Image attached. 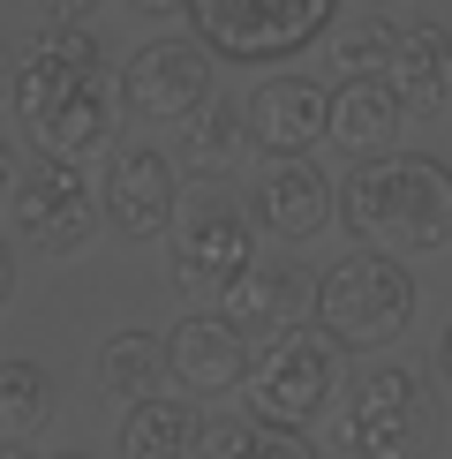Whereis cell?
I'll return each mask as SVG.
<instances>
[{"instance_id": "21", "label": "cell", "mask_w": 452, "mask_h": 459, "mask_svg": "<svg viewBox=\"0 0 452 459\" xmlns=\"http://www.w3.org/2000/svg\"><path fill=\"white\" fill-rule=\"evenodd\" d=\"M53 407V377L38 369V361H0V445H15V437H30L38 422H46Z\"/></svg>"}, {"instance_id": "28", "label": "cell", "mask_w": 452, "mask_h": 459, "mask_svg": "<svg viewBox=\"0 0 452 459\" xmlns=\"http://www.w3.org/2000/svg\"><path fill=\"white\" fill-rule=\"evenodd\" d=\"M143 15H181V0H136Z\"/></svg>"}, {"instance_id": "24", "label": "cell", "mask_w": 452, "mask_h": 459, "mask_svg": "<svg viewBox=\"0 0 452 459\" xmlns=\"http://www.w3.org/2000/svg\"><path fill=\"white\" fill-rule=\"evenodd\" d=\"M91 8H99V0H38V15H46V23H83Z\"/></svg>"}, {"instance_id": "27", "label": "cell", "mask_w": 452, "mask_h": 459, "mask_svg": "<svg viewBox=\"0 0 452 459\" xmlns=\"http://www.w3.org/2000/svg\"><path fill=\"white\" fill-rule=\"evenodd\" d=\"M15 99V68H8V53H0V106Z\"/></svg>"}, {"instance_id": "23", "label": "cell", "mask_w": 452, "mask_h": 459, "mask_svg": "<svg viewBox=\"0 0 452 459\" xmlns=\"http://www.w3.org/2000/svg\"><path fill=\"white\" fill-rule=\"evenodd\" d=\"M249 459H317V445H309L301 429H287V422H256Z\"/></svg>"}, {"instance_id": "10", "label": "cell", "mask_w": 452, "mask_h": 459, "mask_svg": "<svg viewBox=\"0 0 452 459\" xmlns=\"http://www.w3.org/2000/svg\"><path fill=\"white\" fill-rule=\"evenodd\" d=\"M99 204L113 219V234L128 241H159L166 226H174V159H166L159 143H121L106 159V181H99Z\"/></svg>"}, {"instance_id": "13", "label": "cell", "mask_w": 452, "mask_h": 459, "mask_svg": "<svg viewBox=\"0 0 452 459\" xmlns=\"http://www.w3.org/2000/svg\"><path fill=\"white\" fill-rule=\"evenodd\" d=\"M249 219H256L272 241H309L325 219H339V188L317 174L309 159H272V166L256 174Z\"/></svg>"}, {"instance_id": "18", "label": "cell", "mask_w": 452, "mask_h": 459, "mask_svg": "<svg viewBox=\"0 0 452 459\" xmlns=\"http://www.w3.org/2000/svg\"><path fill=\"white\" fill-rule=\"evenodd\" d=\"M196 429H204V414L188 399H174V392L136 399L121 422V459H196Z\"/></svg>"}, {"instance_id": "5", "label": "cell", "mask_w": 452, "mask_h": 459, "mask_svg": "<svg viewBox=\"0 0 452 459\" xmlns=\"http://www.w3.org/2000/svg\"><path fill=\"white\" fill-rule=\"evenodd\" d=\"M188 30L234 68H279L332 30L339 0H181Z\"/></svg>"}, {"instance_id": "1", "label": "cell", "mask_w": 452, "mask_h": 459, "mask_svg": "<svg viewBox=\"0 0 452 459\" xmlns=\"http://www.w3.org/2000/svg\"><path fill=\"white\" fill-rule=\"evenodd\" d=\"M15 113L46 159H83L113 128V91H106V53L91 23H46L38 15L30 61L15 68Z\"/></svg>"}, {"instance_id": "9", "label": "cell", "mask_w": 452, "mask_h": 459, "mask_svg": "<svg viewBox=\"0 0 452 459\" xmlns=\"http://www.w3.org/2000/svg\"><path fill=\"white\" fill-rule=\"evenodd\" d=\"M256 264V219L226 212V204H196L174 226V279L188 294H226Z\"/></svg>"}, {"instance_id": "3", "label": "cell", "mask_w": 452, "mask_h": 459, "mask_svg": "<svg viewBox=\"0 0 452 459\" xmlns=\"http://www.w3.org/2000/svg\"><path fill=\"white\" fill-rule=\"evenodd\" d=\"M317 324H325L339 347H354V354L392 347V339L414 324V272H407V256H385V248L354 241L339 264L317 272Z\"/></svg>"}, {"instance_id": "8", "label": "cell", "mask_w": 452, "mask_h": 459, "mask_svg": "<svg viewBox=\"0 0 452 459\" xmlns=\"http://www.w3.org/2000/svg\"><path fill=\"white\" fill-rule=\"evenodd\" d=\"M212 61H219V53L204 46L196 30L136 46V53H128V68H121V106H128V121H143V128H181L188 113L212 99Z\"/></svg>"}, {"instance_id": "31", "label": "cell", "mask_w": 452, "mask_h": 459, "mask_svg": "<svg viewBox=\"0 0 452 459\" xmlns=\"http://www.w3.org/2000/svg\"><path fill=\"white\" fill-rule=\"evenodd\" d=\"M53 459H91V452H53Z\"/></svg>"}, {"instance_id": "11", "label": "cell", "mask_w": 452, "mask_h": 459, "mask_svg": "<svg viewBox=\"0 0 452 459\" xmlns=\"http://www.w3.org/2000/svg\"><path fill=\"white\" fill-rule=\"evenodd\" d=\"M241 121H249L256 151L309 159L325 143V128H332V83H317V75H264L249 91V106H241Z\"/></svg>"}, {"instance_id": "19", "label": "cell", "mask_w": 452, "mask_h": 459, "mask_svg": "<svg viewBox=\"0 0 452 459\" xmlns=\"http://www.w3.org/2000/svg\"><path fill=\"white\" fill-rule=\"evenodd\" d=\"M166 339L159 332H113L99 347V385L106 399H121V407H136V399H159L166 392Z\"/></svg>"}, {"instance_id": "25", "label": "cell", "mask_w": 452, "mask_h": 459, "mask_svg": "<svg viewBox=\"0 0 452 459\" xmlns=\"http://www.w3.org/2000/svg\"><path fill=\"white\" fill-rule=\"evenodd\" d=\"M15 181H23V166H15V143L0 136V196H15Z\"/></svg>"}, {"instance_id": "4", "label": "cell", "mask_w": 452, "mask_h": 459, "mask_svg": "<svg viewBox=\"0 0 452 459\" xmlns=\"http://www.w3.org/2000/svg\"><path fill=\"white\" fill-rule=\"evenodd\" d=\"M339 354H347V347H339L325 324H287V332H264L256 354H249V385H241L249 414L287 422V429H309L317 414L332 407V392H339Z\"/></svg>"}, {"instance_id": "17", "label": "cell", "mask_w": 452, "mask_h": 459, "mask_svg": "<svg viewBox=\"0 0 452 459\" xmlns=\"http://www.w3.org/2000/svg\"><path fill=\"white\" fill-rule=\"evenodd\" d=\"M241 159H249V121H241L226 99H204L174 128V166H181V174H196V181H226Z\"/></svg>"}, {"instance_id": "30", "label": "cell", "mask_w": 452, "mask_h": 459, "mask_svg": "<svg viewBox=\"0 0 452 459\" xmlns=\"http://www.w3.org/2000/svg\"><path fill=\"white\" fill-rule=\"evenodd\" d=\"M0 459H38V452H23V445H0Z\"/></svg>"}, {"instance_id": "14", "label": "cell", "mask_w": 452, "mask_h": 459, "mask_svg": "<svg viewBox=\"0 0 452 459\" xmlns=\"http://www.w3.org/2000/svg\"><path fill=\"white\" fill-rule=\"evenodd\" d=\"M219 316L234 324V332H287V324H301V316H317V279L309 272H294V264H249L234 286L219 294Z\"/></svg>"}, {"instance_id": "20", "label": "cell", "mask_w": 452, "mask_h": 459, "mask_svg": "<svg viewBox=\"0 0 452 459\" xmlns=\"http://www.w3.org/2000/svg\"><path fill=\"white\" fill-rule=\"evenodd\" d=\"M325 68L339 75V83L385 75V68H392V23H377V15H332V30H325Z\"/></svg>"}, {"instance_id": "22", "label": "cell", "mask_w": 452, "mask_h": 459, "mask_svg": "<svg viewBox=\"0 0 452 459\" xmlns=\"http://www.w3.org/2000/svg\"><path fill=\"white\" fill-rule=\"evenodd\" d=\"M256 422H264V414H212V422L196 429V459H249Z\"/></svg>"}, {"instance_id": "7", "label": "cell", "mask_w": 452, "mask_h": 459, "mask_svg": "<svg viewBox=\"0 0 452 459\" xmlns=\"http://www.w3.org/2000/svg\"><path fill=\"white\" fill-rule=\"evenodd\" d=\"M8 219H15V241H30L38 256H75V248L99 234L106 204H99V188L83 181L75 159H38L30 174L15 181Z\"/></svg>"}, {"instance_id": "29", "label": "cell", "mask_w": 452, "mask_h": 459, "mask_svg": "<svg viewBox=\"0 0 452 459\" xmlns=\"http://www.w3.org/2000/svg\"><path fill=\"white\" fill-rule=\"evenodd\" d=\"M438 361H445V385H452V324H445V347H438Z\"/></svg>"}, {"instance_id": "26", "label": "cell", "mask_w": 452, "mask_h": 459, "mask_svg": "<svg viewBox=\"0 0 452 459\" xmlns=\"http://www.w3.org/2000/svg\"><path fill=\"white\" fill-rule=\"evenodd\" d=\"M8 294H15V256H8V241H0V309H8Z\"/></svg>"}, {"instance_id": "2", "label": "cell", "mask_w": 452, "mask_h": 459, "mask_svg": "<svg viewBox=\"0 0 452 459\" xmlns=\"http://www.w3.org/2000/svg\"><path fill=\"white\" fill-rule=\"evenodd\" d=\"M339 226L347 241L385 256H430L452 241V166L430 151H385L354 159L339 181Z\"/></svg>"}, {"instance_id": "12", "label": "cell", "mask_w": 452, "mask_h": 459, "mask_svg": "<svg viewBox=\"0 0 452 459\" xmlns=\"http://www.w3.org/2000/svg\"><path fill=\"white\" fill-rule=\"evenodd\" d=\"M249 354H256L249 332H234L219 309L212 316H181L174 339H166V369H174V385L196 392V399L241 392V385H249Z\"/></svg>"}, {"instance_id": "15", "label": "cell", "mask_w": 452, "mask_h": 459, "mask_svg": "<svg viewBox=\"0 0 452 459\" xmlns=\"http://www.w3.org/2000/svg\"><path fill=\"white\" fill-rule=\"evenodd\" d=\"M392 99L407 113H438L452 106V30L445 23H407L392 30V68H385Z\"/></svg>"}, {"instance_id": "16", "label": "cell", "mask_w": 452, "mask_h": 459, "mask_svg": "<svg viewBox=\"0 0 452 459\" xmlns=\"http://www.w3.org/2000/svg\"><path fill=\"white\" fill-rule=\"evenodd\" d=\"M400 121H407V106L392 99L385 75L332 83V128H325V143H339L347 159H385L392 136H400Z\"/></svg>"}, {"instance_id": "6", "label": "cell", "mask_w": 452, "mask_h": 459, "mask_svg": "<svg viewBox=\"0 0 452 459\" xmlns=\"http://www.w3.org/2000/svg\"><path fill=\"white\" fill-rule=\"evenodd\" d=\"M422 429H430V385L400 361L362 369L339 407V437L354 459H422Z\"/></svg>"}]
</instances>
